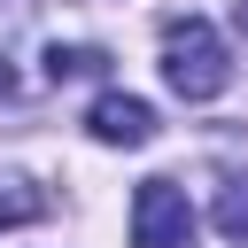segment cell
<instances>
[{
  "label": "cell",
  "instance_id": "cell-1",
  "mask_svg": "<svg viewBox=\"0 0 248 248\" xmlns=\"http://www.w3.org/2000/svg\"><path fill=\"white\" fill-rule=\"evenodd\" d=\"M163 85L178 101H217L232 85V54H225L209 16H170L163 23Z\"/></svg>",
  "mask_w": 248,
  "mask_h": 248
},
{
  "label": "cell",
  "instance_id": "cell-2",
  "mask_svg": "<svg viewBox=\"0 0 248 248\" xmlns=\"http://www.w3.org/2000/svg\"><path fill=\"white\" fill-rule=\"evenodd\" d=\"M132 248H194V202L178 178H140L132 194Z\"/></svg>",
  "mask_w": 248,
  "mask_h": 248
},
{
  "label": "cell",
  "instance_id": "cell-3",
  "mask_svg": "<svg viewBox=\"0 0 248 248\" xmlns=\"http://www.w3.org/2000/svg\"><path fill=\"white\" fill-rule=\"evenodd\" d=\"M85 132H93L101 147H147V140H155V108H147L140 93H101V101L85 108Z\"/></svg>",
  "mask_w": 248,
  "mask_h": 248
},
{
  "label": "cell",
  "instance_id": "cell-4",
  "mask_svg": "<svg viewBox=\"0 0 248 248\" xmlns=\"http://www.w3.org/2000/svg\"><path fill=\"white\" fill-rule=\"evenodd\" d=\"M70 78H108V46H46V85H70Z\"/></svg>",
  "mask_w": 248,
  "mask_h": 248
},
{
  "label": "cell",
  "instance_id": "cell-5",
  "mask_svg": "<svg viewBox=\"0 0 248 248\" xmlns=\"http://www.w3.org/2000/svg\"><path fill=\"white\" fill-rule=\"evenodd\" d=\"M46 217V194L31 186V178H0V232H16V225H39Z\"/></svg>",
  "mask_w": 248,
  "mask_h": 248
},
{
  "label": "cell",
  "instance_id": "cell-6",
  "mask_svg": "<svg viewBox=\"0 0 248 248\" xmlns=\"http://www.w3.org/2000/svg\"><path fill=\"white\" fill-rule=\"evenodd\" d=\"M217 232H225V240H248V178H225V194H217Z\"/></svg>",
  "mask_w": 248,
  "mask_h": 248
},
{
  "label": "cell",
  "instance_id": "cell-7",
  "mask_svg": "<svg viewBox=\"0 0 248 248\" xmlns=\"http://www.w3.org/2000/svg\"><path fill=\"white\" fill-rule=\"evenodd\" d=\"M232 16H240V31H248V0H232Z\"/></svg>",
  "mask_w": 248,
  "mask_h": 248
}]
</instances>
